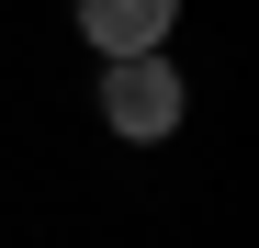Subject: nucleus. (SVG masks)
<instances>
[{
    "instance_id": "2",
    "label": "nucleus",
    "mask_w": 259,
    "mask_h": 248,
    "mask_svg": "<svg viewBox=\"0 0 259 248\" xmlns=\"http://www.w3.org/2000/svg\"><path fill=\"white\" fill-rule=\"evenodd\" d=\"M169 23H181V0H79V34H91L102 57H147V46H169Z\"/></svg>"
},
{
    "instance_id": "1",
    "label": "nucleus",
    "mask_w": 259,
    "mask_h": 248,
    "mask_svg": "<svg viewBox=\"0 0 259 248\" xmlns=\"http://www.w3.org/2000/svg\"><path fill=\"white\" fill-rule=\"evenodd\" d=\"M102 124L124 147H158L169 124H181V68H169L158 46L147 57H102Z\"/></svg>"
}]
</instances>
